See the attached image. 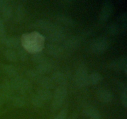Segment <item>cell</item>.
<instances>
[{
  "instance_id": "cell-1",
  "label": "cell",
  "mask_w": 127,
  "mask_h": 119,
  "mask_svg": "<svg viewBox=\"0 0 127 119\" xmlns=\"http://www.w3.org/2000/svg\"><path fill=\"white\" fill-rule=\"evenodd\" d=\"M68 94L66 85L58 86L54 92L53 101L52 104V109L53 111L60 109L63 105Z\"/></svg>"
},
{
  "instance_id": "cell-2",
  "label": "cell",
  "mask_w": 127,
  "mask_h": 119,
  "mask_svg": "<svg viewBox=\"0 0 127 119\" xmlns=\"http://www.w3.org/2000/svg\"><path fill=\"white\" fill-rule=\"evenodd\" d=\"M109 47V42L105 37H100L93 40L89 44V49L92 53L99 55L107 50Z\"/></svg>"
},
{
  "instance_id": "cell-3",
  "label": "cell",
  "mask_w": 127,
  "mask_h": 119,
  "mask_svg": "<svg viewBox=\"0 0 127 119\" xmlns=\"http://www.w3.org/2000/svg\"><path fill=\"white\" fill-rule=\"evenodd\" d=\"M88 68L86 66L81 65L77 68L74 74V82L77 87L83 88L89 85Z\"/></svg>"
},
{
  "instance_id": "cell-4",
  "label": "cell",
  "mask_w": 127,
  "mask_h": 119,
  "mask_svg": "<svg viewBox=\"0 0 127 119\" xmlns=\"http://www.w3.org/2000/svg\"><path fill=\"white\" fill-rule=\"evenodd\" d=\"M11 81L14 87L15 90H17L20 93L26 92L31 90L32 88L31 83L29 79L22 78L19 76L12 78Z\"/></svg>"
},
{
  "instance_id": "cell-5",
  "label": "cell",
  "mask_w": 127,
  "mask_h": 119,
  "mask_svg": "<svg viewBox=\"0 0 127 119\" xmlns=\"http://www.w3.org/2000/svg\"><path fill=\"white\" fill-rule=\"evenodd\" d=\"M50 43H59L66 39V33L63 28L55 25L54 29L47 35Z\"/></svg>"
},
{
  "instance_id": "cell-6",
  "label": "cell",
  "mask_w": 127,
  "mask_h": 119,
  "mask_svg": "<svg viewBox=\"0 0 127 119\" xmlns=\"http://www.w3.org/2000/svg\"><path fill=\"white\" fill-rule=\"evenodd\" d=\"M114 4L110 1H105L102 4L101 11L99 14V21L104 23L110 18L114 11Z\"/></svg>"
},
{
  "instance_id": "cell-7",
  "label": "cell",
  "mask_w": 127,
  "mask_h": 119,
  "mask_svg": "<svg viewBox=\"0 0 127 119\" xmlns=\"http://www.w3.org/2000/svg\"><path fill=\"white\" fill-rule=\"evenodd\" d=\"M47 52L49 55L56 58H63L64 55H67L68 52L64 49L63 46L60 45L58 43H50L46 47Z\"/></svg>"
},
{
  "instance_id": "cell-8",
  "label": "cell",
  "mask_w": 127,
  "mask_h": 119,
  "mask_svg": "<svg viewBox=\"0 0 127 119\" xmlns=\"http://www.w3.org/2000/svg\"><path fill=\"white\" fill-rule=\"evenodd\" d=\"M55 26V24L45 19H38L33 22L32 25V28L43 32L47 35L50 33L51 31L54 29Z\"/></svg>"
},
{
  "instance_id": "cell-9",
  "label": "cell",
  "mask_w": 127,
  "mask_h": 119,
  "mask_svg": "<svg viewBox=\"0 0 127 119\" xmlns=\"http://www.w3.org/2000/svg\"><path fill=\"white\" fill-rule=\"evenodd\" d=\"M0 14L2 20L8 21L12 17V7L11 2L6 0H0Z\"/></svg>"
},
{
  "instance_id": "cell-10",
  "label": "cell",
  "mask_w": 127,
  "mask_h": 119,
  "mask_svg": "<svg viewBox=\"0 0 127 119\" xmlns=\"http://www.w3.org/2000/svg\"><path fill=\"white\" fill-rule=\"evenodd\" d=\"M127 58L126 56H124L122 58L114 60L109 64V67L112 69L118 72L124 71L125 74H127Z\"/></svg>"
},
{
  "instance_id": "cell-11",
  "label": "cell",
  "mask_w": 127,
  "mask_h": 119,
  "mask_svg": "<svg viewBox=\"0 0 127 119\" xmlns=\"http://www.w3.org/2000/svg\"><path fill=\"white\" fill-rule=\"evenodd\" d=\"M56 64L54 61L47 59L43 63L38 64L35 69L41 75H44L52 71L56 68Z\"/></svg>"
},
{
  "instance_id": "cell-12",
  "label": "cell",
  "mask_w": 127,
  "mask_h": 119,
  "mask_svg": "<svg viewBox=\"0 0 127 119\" xmlns=\"http://www.w3.org/2000/svg\"><path fill=\"white\" fill-rule=\"evenodd\" d=\"M81 43V38L78 37H71L66 38L63 41V47L68 53L76 50L79 47Z\"/></svg>"
},
{
  "instance_id": "cell-13",
  "label": "cell",
  "mask_w": 127,
  "mask_h": 119,
  "mask_svg": "<svg viewBox=\"0 0 127 119\" xmlns=\"http://www.w3.org/2000/svg\"><path fill=\"white\" fill-rule=\"evenodd\" d=\"M12 4V3H11ZM12 17L16 22H21L24 20L26 15V9L19 2H16L12 5Z\"/></svg>"
},
{
  "instance_id": "cell-14",
  "label": "cell",
  "mask_w": 127,
  "mask_h": 119,
  "mask_svg": "<svg viewBox=\"0 0 127 119\" xmlns=\"http://www.w3.org/2000/svg\"><path fill=\"white\" fill-rule=\"evenodd\" d=\"M97 96L100 102L103 103H110L113 100V95L111 92L105 88H100L97 91Z\"/></svg>"
},
{
  "instance_id": "cell-15",
  "label": "cell",
  "mask_w": 127,
  "mask_h": 119,
  "mask_svg": "<svg viewBox=\"0 0 127 119\" xmlns=\"http://www.w3.org/2000/svg\"><path fill=\"white\" fill-rule=\"evenodd\" d=\"M9 49H17L21 47V40L17 37H6L1 42Z\"/></svg>"
},
{
  "instance_id": "cell-16",
  "label": "cell",
  "mask_w": 127,
  "mask_h": 119,
  "mask_svg": "<svg viewBox=\"0 0 127 119\" xmlns=\"http://www.w3.org/2000/svg\"><path fill=\"white\" fill-rule=\"evenodd\" d=\"M0 92L6 94L7 96H11L15 91L14 87L11 81H4L0 84Z\"/></svg>"
},
{
  "instance_id": "cell-17",
  "label": "cell",
  "mask_w": 127,
  "mask_h": 119,
  "mask_svg": "<svg viewBox=\"0 0 127 119\" xmlns=\"http://www.w3.org/2000/svg\"><path fill=\"white\" fill-rule=\"evenodd\" d=\"M84 113L89 119H100L101 115L97 108L93 105H87L84 108Z\"/></svg>"
},
{
  "instance_id": "cell-18",
  "label": "cell",
  "mask_w": 127,
  "mask_h": 119,
  "mask_svg": "<svg viewBox=\"0 0 127 119\" xmlns=\"http://www.w3.org/2000/svg\"><path fill=\"white\" fill-rule=\"evenodd\" d=\"M36 83L40 86L41 88L46 89H52L54 87L55 83L51 79V78H48V77L45 76L44 75H42Z\"/></svg>"
},
{
  "instance_id": "cell-19",
  "label": "cell",
  "mask_w": 127,
  "mask_h": 119,
  "mask_svg": "<svg viewBox=\"0 0 127 119\" xmlns=\"http://www.w3.org/2000/svg\"><path fill=\"white\" fill-rule=\"evenodd\" d=\"M51 79L54 83L60 85H66L67 79L65 74L61 71H55L53 73Z\"/></svg>"
},
{
  "instance_id": "cell-20",
  "label": "cell",
  "mask_w": 127,
  "mask_h": 119,
  "mask_svg": "<svg viewBox=\"0 0 127 119\" xmlns=\"http://www.w3.org/2000/svg\"><path fill=\"white\" fill-rule=\"evenodd\" d=\"M35 94L38 98H40L43 102L49 101L53 97V94L50 90L48 89H43V88L38 89Z\"/></svg>"
},
{
  "instance_id": "cell-21",
  "label": "cell",
  "mask_w": 127,
  "mask_h": 119,
  "mask_svg": "<svg viewBox=\"0 0 127 119\" xmlns=\"http://www.w3.org/2000/svg\"><path fill=\"white\" fill-rule=\"evenodd\" d=\"M2 71L7 76L10 77L11 79L18 76L17 69L12 64H5L2 66Z\"/></svg>"
},
{
  "instance_id": "cell-22",
  "label": "cell",
  "mask_w": 127,
  "mask_h": 119,
  "mask_svg": "<svg viewBox=\"0 0 127 119\" xmlns=\"http://www.w3.org/2000/svg\"><path fill=\"white\" fill-rule=\"evenodd\" d=\"M56 19L58 22H59L60 23L63 24L64 26H70L72 27L74 25V21L71 18V17H69V16H67L65 14H57L56 16Z\"/></svg>"
},
{
  "instance_id": "cell-23",
  "label": "cell",
  "mask_w": 127,
  "mask_h": 119,
  "mask_svg": "<svg viewBox=\"0 0 127 119\" xmlns=\"http://www.w3.org/2000/svg\"><path fill=\"white\" fill-rule=\"evenodd\" d=\"M103 77L98 72H93L88 77L89 84L95 86L100 83L102 81Z\"/></svg>"
},
{
  "instance_id": "cell-24",
  "label": "cell",
  "mask_w": 127,
  "mask_h": 119,
  "mask_svg": "<svg viewBox=\"0 0 127 119\" xmlns=\"http://www.w3.org/2000/svg\"><path fill=\"white\" fill-rule=\"evenodd\" d=\"M46 60H47V58H46L44 53H42L40 51L34 53L31 57V60L34 63H37L38 64L43 63Z\"/></svg>"
},
{
  "instance_id": "cell-25",
  "label": "cell",
  "mask_w": 127,
  "mask_h": 119,
  "mask_svg": "<svg viewBox=\"0 0 127 119\" xmlns=\"http://www.w3.org/2000/svg\"><path fill=\"white\" fill-rule=\"evenodd\" d=\"M8 100H10L11 104L15 107H21L25 105V99L21 96H10Z\"/></svg>"
},
{
  "instance_id": "cell-26",
  "label": "cell",
  "mask_w": 127,
  "mask_h": 119,
  "mask_svg": "<svg viewBox=\"0 0 127 119\" xmlns=\"http://www.w3.org/2000/svg\"><path fill=\"white\" fill-rule=\"evenodd\" d=\"M4 55L6 57V59L11 61L16 62L17 61H18L17 53H16V51L15 50L9 49V48H8V49H7L4 52Z\"/></svg>"
},
{
  "instance_id": "cell-27",
  "label": "cell",
  "mask_w": 127,
  "mask_h": 119,
  "mask_svg": "<svg viewBox=\"0 0 127 119\" xmlns=\"http://www.w3.org/2000/svg\"><path fill=\"white\" fill-rule=\"evenodd\" d=\"M121 30L120 26L117 24H111L108 26L107 29V31L108 32V33H110L112 35H119Z\"/></svg>"
},
{
  "instance_id": "cell-28",
  "label": "cell",
  "mask_w": 127,
  "mask_h": 119,
  "mask_svg": "<svg viewBox=\"0 0 127 119\" xmlns=\"http://www.w3.org/2000/svg\"><path fill=\"white\" fill-rule=\"evenodd\" d=\"M26 76L28 78V79L30 80H32L34 82H37V81L38 80V78L41 76V74H39L35 69H31L27 71L26 73Z\"/></svg>"
},
{
  "instance_id": "cell-29",
  "label": "cell",
  "mask_w": 127,
  "mask_h": 119,
  "mask_svg": "<svg viewBox=\"0 0 127 119\" xmlns=\"http://www.w3.org/2000/svg\"><path fill=\"white\" fill-rule=\"evenodd\" d=\"M17 51L16 52L17 55V59L18 60H21L22 61H25L28 59V55H27V52H26L25 50H24L22 48H17Z\"/></svg>"
},
{
  "instance_id": "cell-30",
  "label": "cell",
  "mask_w": 127,
  "mask_h": 119,
  "mask_svg": "<svg viewBox=\"0 0 127 119\" xmlns=\"http://www.w3.org/2000/svg\"><path fill=\"white\" fill-rule=\"evenodd\" d=\"M127 17L126 12L121 14L119 17V21L120 22V26H121L120 28L122 30H124V32H125L127 29Z\"/></svg>"
},
{
  "instance_id": "cell-31",
  "label": "cell",
  "mask_w": 127,
  "mask_h": 119,
  "mask_svg": "<svg viewBox=\"0 0 127 119\" xmlns=\"http://www.w3.org/2000/svg\"><path fill=\"white\" fill-rule=\"evenodd\" d=\"M121 100L122 102L123 105L127 108V88L125 86L122 89V91L121 93Z\"/></svg>"
},
{
  "instance_id": "cell-32",
  "label": "cell",
  "mask_w": 127,
  "mask_h": 119,
  "mask_svg": "<svg viewBox=\"0 0 127 119\" xmlns=\"http://www.w3.org/2000/svg\"><path fill=\"white\" fill-rule=\"evenodd\" d=\"M32 102L33 105H34V106L37 107H42V105H43V104H44V102H43L40 98H38L35 94L32 97Z\"/></svg>"
},
{
  "instance_id": "cell-33",
  "label": "cell",
  "mask_w": 127,
  "mask_h": 119,
  "mask_svg": "<svg viewBox=\"0 0 127 119\" xmlns=\"http://www.w3.org/2000/svg\"><path fill=\"white\" fill-rule=\"evenodd\" d=\"M6 37V30H5L3 21L0 19V42H2Z\"/></svg>"
},
{
  "instance_id": "cell-34",
  "label": "cell",
  "mask_w": 127,
  "mask_h": 119,
  "mask_svg": "<svg viewBox=\"0 0 127 119\" xmlns=\"http://www.w3.org/2000/svg\"><path fill=\"white\" fill-rule=\"evenodd\" d=\"M68 114V110L66 108L62 109L59 114L57 115V116L55 118V119H66Z\"/></svg>"
},
{
  "instance_id": "cell-35",
  "label": "cell",
  "mask_w": 127,
  "mask_h": 119,
  "mask_svg": "<svg viewBox=\"0 0 127 119\" xmlns=\"http://www.w3.org/2000/svg\"><path fill=\"white\" fill-rule=\"evenodd\" d=\"M9 97L2 92H0V107L6 101L8 100Z\"/></svg>"
},
{
  "instance_id": "cell-36",
  "label": "cell",
  "mask_w": 127,
  "mask_h": 119,
  "mask_svg": "<svg viewBox=\"0 0 127 119\" xmlns=\"http://www.w3.org/2000/svg\"><path fill=\"white\" fill-rule=\"evenodd\" d=\"M76 119V115H73V117H72V118L71 119Z\"/></svg>"
}]
</instances>
